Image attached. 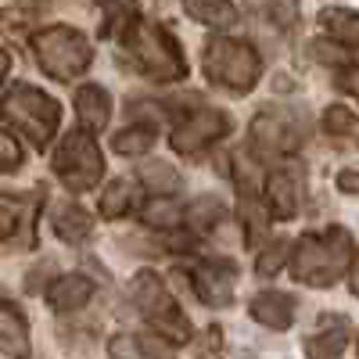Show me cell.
Returning a JSON list of instances; mask_svg holds the SVG:
<instances>
[{
  "instance_id": "cell-15",
  "label": "cell",
  "mask_w": 359,
  "mask_h": 359,
  "mask_svg": "<svg viewBox=\"0 0 359 359\" xmlns=\"http://www.w3.org/2000/svg\"><path fill=\"white\" fill-rule=\"evenodd\" d=\"M90 294H94V284L83 273H62L47 287V302H50L54 313H76L90 302Z\"/></svg>"
},
{
  "instance_id": "cell-31",
  "label": "cell",
  "mask_w": 359,
  "mask_h": 359,
  "mask_svg": "<svg viewBox=\"0 0 359 359\" xmlns=\"http://www.w3.org/2000/svg\"><path fill=\"white\" fill-rule=\"evenodd\" d=\"M22 169V147L15 137L0 133V172H18Z\"/></svg>"
},
{
  "instance_id": "cell-30",
  "label": "cell",
  "mask_w": 359,
  "mask_h": 359,
  "mask_svg": "<svg viewBox=\"0 0 359 359\" xmlns=\"http://www.w3.org/2000/svg\"><path fill=\"white\" fill-rule=\"evenodd\" d=\"M348 50L352 47H345V43H331V40H316L313 43V57L316 62H323V65H345L348 62Z\"/></svg>"
},
{
  "instance_id": "cell-14",
  "label": "cell",
  "mask_w": 359,
  "mask_h": 359,
  "mask_svg": "<svg viewBox=\"0 0 359 359\" xmlns=\"http://www.w3.org/2000/svg\"><path fill=\"white\" fill-rule=\"evenodd\" d=\"M76 115H79V126L83 130H90V133L104 130L108 118H111V97H108V90L97 86V83L79 86V94H76Z\"/></svg>"
},
{
  "instance_id": "cell-17",
  "label": "cell",
  "mask_w": 359,
  "mask_h": 359,
  "mask_svg": "<svg viewBox=\"0 0 359 359\" xmlns=\"http://www.w3.org/2000/svg\"><path fill=\"white\" fill-rule=\"evenodd\" d=\"M348 345V320L345 316H320V334L306 341L309 355H341Z\"/></svg>"
},
{
  "instance_id": "cell-5",
  "label": "cell",
  "mask_w": 359,
  "mask_h": 359,
  "mask_svg": "<svg viewBox=\"0 0 359 359\" xmlns=\"http://www.w3.org/2000/svg\"><path fill=\"white\" fill-rule=\"evenodd\" d=\"M205 76L216 86L230 90V94H248L262 76V57L252 43L245 40H230V36H216L205 43Z\"/></svg>"
},
{
  "instance_id": "cell-29",
  "label": "cell",
  "mask_w": 359,
  "mask_h": 359,
  "mask_svg": "<svg viewBox=\"0 0 359 359\" xmlns=\"http://www.w3.org/2000/svg\"><path fill=\"white\" fill-rule=\"evenodd\" d=\"M266 15L277 29H294L298 15H302V4L298 0H266Z\"/></svg>"
},
{
  "instance_id": "cell-23",
  "label": "cell",
  "mask_w": 359,
  "mask_h": 359,
  "mask_svg": "<svg viewBox=\"0 0 359 359\" xmlns=\"http://www.w3.org/2000/svg\"><path fill=\"white\" fill-rule=\"evenodd\" d=\"M140 184L147 191H155V194H172V191H180V172L169 162L151 158V162L140 165Z\"/></svg>"
},
{
  "instance_id": "cell-1",
  "label": "cell",
  "mask_w": 359,
  "mask_h": 359,
  "mask_svg": "<svg viewBox=\"0 0 359 359\" xmlns=\"http://www.w3.org/2000/svg\"><path fill=\"white\" fill-rule=\"evenodd\" d=\"M355 255V241L345 226H327L323 233H302L291 245L287 266L294 280L309 287H331L348 273V262Z\"/></svg>"
},
{
  "instance_id": "cell-13",
  "label": "cell",
  "mask_w": 359,
  "mask_h": 359,
  "mask_svg": "<svg viewBox=\"0 0 359 359\" xmlns=\"http://www.w3.org/2000/svg\"><path fill=\"white\" fill-rule=\"evenodd\" d=\"M294 306L298 302L291 294H284V291H259L252 298L248 313H252L255 323L269 327V331H287V327L294 323Z\"/></svg>"
},
{
  "instance_id": "cell-28",
  "label": "cell",
  "mask_w": 359,
  "mask_h": 359,
  "mask_svg": "<svg viewBox=\"0 0 359 359\" xmlns=\"http://www.w3.org/2000/svg\"><path fill=\"white\" fill-rule=\"evenodd\" d=\"M287 255H291V245H287V241H273L266 252H259V259H255V273H259V277H273V273H280V266L287 262Z\"/></svg>"
},
{
  "instance_id": "cell-36",
  "label": "cell",
  "mask_w": 359,
  "mask_h": 359,
  "mask_svg": "<svg viewBox=\"0 0 359 359\" xmlns=\"http://www.w3.org/2000/svg\"><path fill=\"white\" fill-rule=\"evenodd\" d=\"M205 334H208V338H205V345H201V352H216V348H219V334H223V331H219V327H208V331H205Z\"/></svg>"
},
{
  "instance_id": "cell-3",
  "label": "cell",
  "mask_w": 359,
  "mask_h": 359,
  "mask_svg": "<svg viewBox=\"0 0 359 359\" xmlns=\"http://www.w3.org/2000/svg\"><path fill=\"white\" fill-rule=\"evenodd\" d=\"M0 115H4L8 126L25 133L36 151H43L57 133V123H62V104H57L50 94H43V90L29 86V83H18V86L8 90V97L0 101Z\"/></svg>"
},
{
  "instance_id": "cell-2",
  "label": "cell",
  "mask_w": 359,
  "mask_h": 359,
  "mask_svg": "<svg viewBox=\"0 0 359 359\" xmlns=\"http://www.w3.org/2000/svg\"><path fill=\"white\" fill-rule=\"evenodd\" d=\"M123 43L133 57V65L155 83H172L187 76V57L180 50V43L165 33L162 25H147L130 18V25L123 29Z\"/></svg>"
},
{
  "instance_id": "cell-7",
  "label": "cell",
  "mask_w": 359,
  "mask_h": 359,
  "mask_svg": "<svg viewBox=\"0 0 359 359\" xmlns=\"http://www.w3.org/2000/svg\"><path fill=\"white\" fill-rule=\"evenodd\" d=\"M54 172L69 191H94L104 176V155L90 130H69L54 151Z\"/></svg>"
},
{
  "instance_id": "cell-24",
  "label": "cell",
  "mask_w": 359,
  "mask_h": 359,
  "mask_svg": "<svg viewBox=\"0 0 359 359\" xmlns=\"http://www.w3.org/2000/svg\"><path fill=\"white\" fill-rule=\"evenodd\" d=\"M111 147L118 155H147L155 147V126H126L111 137Z\"/></svg>"
},
{
  "instance_id": "cell-37",
  "label": "cell",
  "mask_w": 359,
  "mask_h": 359,
  "mask_svg": "<svg viewBox=\"0 0 359 359\" xmlns=\"http://www.w3.org/2000/svg\"><path fill=\"white\" fill-rule=\"evenodd\" d=\"M8 72H11V54H8V50H0V83L8 79Z\"/></svg>"
},
{
  "instance_id": "cell-22",
  "label": "cell",
  "mask_w": 359,
  "mask_h": 359,
  "mask_svg": "<svg viewBox=\"0 0 359 359\" xmlns=\"http://www.w3.org/2000/svg\"><path fill=\"white\" fill-rule=\"evenodd\" d=\"M184 219H187L198 233H208V230H216V226L226 219V208H223L219 198H194V201L187 205Z\"/></svg>"
},
{
  "instance_id": "cell-10",
  "label": "cell",
  "mask_w": 359,
  "mask_h": 359,
  "mask_svg": "<svg viewBox=\"0 0 359 359\" xmlns=\"http://www.w3.org/2000/svg\"><path fill=\"white\" fill-rule=\"evenodd\" d=\"M33 208L36 198H25V194H4L0 191V241L22 248H33L36 245V223H33Z\"/></svg>"
},
{
  "instance_id": "cell-19",
  "label": "cell",
  "mask_w": 359,
  "mask_h": 359,
  "mask_svg": "<svg viewBox=\"0 0 359 359\" xmlns=\"http://www.w3.org/2000/svg\"><path fill=\"white\" fill-rule=\"evenodd\" d=\"M320 25L323 33L345 43V47H359V11H348V8H323L320 11Z\"/></svg>"
},
{
  "instance_id": "cell-32",
  "label": "cell",
  "mask_w": 359,
  "mask_h": 359,
  "mask_svg": "<svg viewBox=\"0 0 359 359\" xmlns=\"http://www.w3.org/2000/svg\"><path fill=\"white\" fill-rule=\"evenodd\" d=\"M338 191L359 198V169H341L338 172Z\"/></svg>"
},
{
  "instance_id": "cell-33",
  "label": "cell",
  "mask_w": 359,
  "mask_h": 359,
  "mask_svg": "<svg viewBox=\"0 0 359 359\" xmlns=\"http://www.w3.org/2000/svg\"><path fill=\"white\" fill-rule=\"evenodd\" d=\"M338 86L345 90V94H352V97L359 101V65H352V69H341V76H338Z\"/></svg>"
},
{
  "instance_id": "cell-11",
  "label": "cell",
  "mask_w": 359,
  "mask_h": 359,
  "mask_svg": "<svg viewBox=\"0 0 359 359\" xmlns=\"http://www.w3.org/2000/svg\"><path fill=\"white\" fill-rule=\"evenodd\" d=\"M194 294L201 298L205 306H230L233 302V287H237V269L233 262H219V259H208L194 269Z\"/></svg>"
},
{
  "instance_id": "cell-21",
  "label": "cell",
  "mask_w": 359,
  "mask_h": 359,
  "mask_svg": "<svg viewBox=\"0 0 359 359\" xmlns=\"http://www.w3.org/2000/svg\"><path fill=\"white\" fill-rule=\"evenodd\" d=\"M241 223H245L248 245H259V237L269 226V208H266V201L255 198V187H241Z\"/></svg>"
},
{
  "instance_id": "cell-8",
  "label": "cell",
  "mask_w": 359,
  "mask_h": 359,
  "mask_svg": "<svg viewBox=\"0 0 359 359\" xmlns=\"http://www.w3.org/2000/svg\"><path fill=\"white\" fill-rule=\"evenodd\" d=\"M306 140L302 123L284 111V108H266L252 118V147L259 158H277V155H294L298 144Z\"/></svg>"
},
{
  "instance_id": "cell-9",
  "label": "cell",
  "mask_w": 359,
  "mask_h": 359,
  "mask_svg": "<svg viewBox=\"0 0 359 359\" xmlns=\"http://www.w3.org/2000/svg\"><path fill=\"white\" fill-rule=\"evenodd\" d=\"M230 133V118L219 108H198L191 115H184L172 130V151L180 155H201L205 147H212L216 140H223Z\"/></svg>"
},
{
  "instance_id": "cell-4",
  "label": "cell",
  "mask_w": 359,
  "mask_h": 359,
  "mask_svg": "<svg viewBox=\"0 0 359 359\" xmlns=\"http://www.w3.org/2000/svg\"><path fill=\"white\" fill-rule=\"evenodd\" d=\"M130 298H133L137 313H140L147 323H151L169 345H187V341L194 338L191 320L180 313L176 298L169 294V287L162 284V277L155 273V269H140V273L133 277V284H130Z\"/></svg>"
},
{
  "instance_id": "cell-26",
  "label": "cell",
  "mask_w": 359,
  "mask_h": 359,
  "mask_svg": "<svg viewBox=\"0 0 359 359\" xmlns=\"http://www.w3.org/2000/svg\"><path fill=\"white\" fill-rule=\"evenodd\" d=\"M140 216H144V223H147V226H155V230H172V226L184 223V219H180L184 212H180V205H176L169 194H158L155 201H147Z\"/></svg>"
},
{
  "instance_id": "cell-27",
  "label": "cell",
  "mask_w": 359,
  "mask_h": 359,
  "mask_svg": "<svg viewBox=\"0 0 359 359\" xmlns=\"http://www.w3.org/2000/svg\"><path fill=\"white\" fill-rule=\"evenodd\" d=\"M323 130L331 137H355L359 140V118L345 104H331L323 111Z\"/></svg>"
},
{
  "instance_id": "cell-35",
  "label": "cell",
  "mask_w": 359,
  "mask_h": 359,
  "mask_svg": "<svg viewBox=\"0 0 359 359\" xmlns=\"http://www.w3.org/2000/svg\"><path fill=\"white\" fill-rule=\"evenodd\" d=\"M345 277H348V287H352V294L359 298V252L352 255V262H348V273H345Z\"/></svg>"
},
{
  "instance_id": "cell-25",
  "label": "cell",
  "mask_w": 359,
  "mask_h": 359,
  "mask_svg": "<svg viewBox=\"0 0 359 359\" xmlns=\"http://www.w3.org/2000/svg\"><path fill=\"white\" fill-rule=\"evenodd\" d=\"M133 208V184L130 180H111L108 191L101 194V216L104 219H123Z\"/></svg>"
},
{
  "instance_id": "cell-16",
  "label": "cell",
  "mask_w": 359,
  "mask_h": 359,
  "mask_svg": "<svg viewBox=\"0 0 359 359\" xmlns=\"http://www.w3.org/2000/svg\"><path fill=\"white\" fill-rule=\"evenodd\" d=\"M50 223H54L57 241H65V245H83L86 237L94 233V219H90V212L79 205H57Z\"/></svg>"
},
{
  "instance_id": "cell-18",
  "label": "cell",
  "mask_w": 359,
  "mask_h": 359,
  "mask_svg": "<svg viewBox=\"0 0 359 359\" xmlns=\"http://www.w3.org/2000/svg\"><path fill=\"white\" fill-rule=\"evenodd\" d=\"M0 348H8L11 355L29 352V327L18 306H11L8 298H0Z\"/></svg>"
},
{
  "instance_id": "cell-6",
  "label": "cell",
  "mask_w": 359,
  "mask_h": 359,
  "mask_svg": "<svg viewBox=\"0 0 359 359\" xmlns=\"http://www.w3.org/2000/svg\"><path fill=\"white\" fill-rule=\"evenodd\" d=\"M33 54L40 69L50 76V79H76L90 69L94 62V47L90 40L79 33V29H69V25H50V29H40L33 36Z\"/></svg>"
},
{
  "instance_id": "cell-38",
  "label": "cell",
  "mask_w": 359,
  "mask_h": 359,
  "mask_svg": "<svg viewBox=\"0 0 359 359\" xmlns=\"http://www.w3.org/2000/svg\"><path fill=\"white\" fill-rule=\"evenodd\" d=\"M355 348H359V345H355Z\"/></svg>"
},
{
  "instance_id": "cell-12",
  "label": "cell",
  "mask_w": 359,
  "mask_h": 359,
  "mask_svg": "<svg viewBox=\"0 0 359 359\" xmlns=\"http://www.w3.org/2000/svg\"><path fill=\"white\" fill-rule=\"evenodd\" d=\"M266 208L273 219H294L298 205H302V191H298V176L291 169H273L266 176Z\"/></svg>"
},
{
  "instance_id": "cell-34",
  "label": "cell",
  "mask_w": 359,
  "mask_h": 359,
  "mask_svg": "<svg viewBox=\"0 0 359 359\" xmlns=\"http://www.w3.org/2000/svg\"><path fill=\"white\" fill-rule=\"evenodd\" d=\"M108 352H111V355H140V345H133L130 338H115V341L108 345Z\"/></svg>"
},
{
  "instance_id": "cell-20",
  "label": "cell",
  "mask_w": 359,
  "mask_h": 359,
  "mask_svg": "<svg viewBox=\"0 0 359 359\" xmlns=\"http://www.w3.org/2000/svg\"><path fill=\"white\" fill-rule=\"evenodd\" d=\"M184 11H187V18H194L198 25H208V29H230L237 22V8L230 0H184Z\"/></svg>"
}]
</instances>
